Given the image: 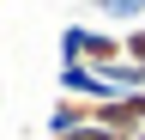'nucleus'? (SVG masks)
I'll return each instance as SVG.
<instances>
[{
  "mask_svg": "<svg viewBox=\"0 0 145 140\" xmlns=\"http://www.w3.org/2000/svg\"><path fill=\"white\" fill-rule=\"evenodd\" d=\"M79 140H127V134H115V128H97V122H91V128H72Z\"/></svg>",
  "mask_w": 145,
  "mask_h": 140,
  "instance_id": "nucleus-3",
  "label": "nucleus"
},
{
  "mask_svg": "<svg viewBox=\"0 0 145 140\" xmlns=\"http://www.w3.org/2000/svg\"><path fill=\"white\" fill-rule=\"evenodd\" d=\"M91 122H97V98H79V92H61V98H54L48 128H91Z\"/></svg>",
  "mask_w": 145,
  "mask_h": 140,
  "instance_id": "nucleus-1",
  "label": "nucleus"
},
{
  "mask_svg": "<svg viewBox=\"0 0 145 140\" xmlns=\"http://www.w3.org/2000/svg\"><path fill=\"white\" fill-rule=\"evenodd\" d=\"M133 140H145V134H133Z\"/></svg>",
  "mask_w": 145,
  "mask_h": 140,
  "instance_id": "nucleus-4",
  "label": "nucleus"
},
{
  "mask_svg": "<svg viewBox=\"0 0 145 140\" xmlns=\"http://www.w3.org/2000/svg\"><path fill=\"white\" fill-rule=\"evenodd\" d=\"M121 61H127V92L145 85V19L121 31Z\"/></svg>",
  "mask_w": 145,
  "mask_h": 140,
  "instance_id": "nucleus-2",
  "label": "nucleus"
}]
</instances>
